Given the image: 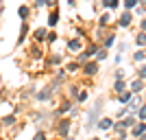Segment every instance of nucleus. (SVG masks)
Here are the masks:
<instances>
[{
	"mask_svg": "<svg viewBox=\"0 0 146 140\" xmlns=\"http://www.w3.org/2000/svg\"><path fill=\"white\" fill-rule=\"evenodd\" d=\"M52 94H55V88H52V83H48V85H44L39 92H35V101L37 103H48L52 98Z\"/></svg>",
	"mask_w": 146,
	"mask_h": 140,
	"instance_id": "obj_1",
	"label": "nucleus"
},
{
	"mask_svg": "<svg viewBox=\"0 0 146 140\" xmlns=\"http://www.w3.org/2000/svg\"><path fill=\"white\" fill-rule=\"evenodd\" d=\"M55 129L57 134L61 136V138H66L68 134H70V129H72V118L68 116V118H59V121L55 123Z\"/></svg>",
	"mask_w": 146,
	"mask_h": 140,
	"instance_id": "obj_2",
	"label": "nucleus"
},
{
	"mask_svg": "<svg viewBox=\"0 0 146 140\" xmlns=\"http://www.w3.org/2000/svg\"><path fill=\"white\" fill-rule=\"evenodd\" d=\"M100 105H103V101H98L96 105H94V110L87 114V123H85V129H92L94 125H96V118H98V112H100Z\"/></svg>",
	"mask_w": 146,
	"mask_h": 140,
	"instance_id": "obj_3",
	"label": "nucleus"
},
{
	"mask_svg": "<svg viewBox=\"0 0 146 140\" xmlns=\"http://www.w3.org/2000/svg\"><path fill=\"white\" fill-rule=\"evenodd\" d=\"M81 70H83V74H87V77H94V74L98 72V61H85V64H81Z\"/></svg>",
	"mask_w": 146,
	"mask_h": 140,
	"instance_id": "obj_4",
	"label": "nucleus"
},
{
	"mask_svg": "<svg viewBox=\"0 0 146 140\" xmlns=\"http://www.w3.org/2000/svg\"><path fill=\"white\" fill-rule=\"evenodd\" d=\"M46 35H48V29H46V26L33 31V40H35V42H46Z\"/></svg>",
	"mask_w": 146,
	"mask_h": 140,
	"instance_id": "obj_5",
	"label": "nucleus"
},
{
	"mask_svg": "<svg viewBox=\"0 0 146 140\" xmlns=\"http://www.w3.org/2000/svg\"><path fill=\"white\" fill-rule=\"evenodd\" d=\"M68 50H72V53H76V50L83 48V42H81V37H74V40H68Z\"/></svg>",
	"mask_w": 146,
	"mask_h": 140,
	"instance_id": "obj_6",
	"label": "nucleus"
},
{
	"mask_svg": "<svg viewBox=\"0 0 146 140\" xmlns=\"http://www.w3.org/2000/svg\"><path fill=\"white\" fill-rule=\"evenodd\" d=\"M96 127L103 129V131H105V129H111V127H113V121H111V118H98V121H96Z\"/></svg>",
	"mask_w": 146,
	"mask_h": 140,
	"instance_id": "obj_7",
	"label": "nucleus"
},
{
	"mask_svg": "<svg viewBox=\"0 0 146 140\" xmlns=\"http://www.w3.org/2000/svg\"><path fill=\"white\" fill-rule=\"evenodd\" d=\"M29 57H31V59H42L44 53H42V48H39V46H35V44H33V46L29 48Z\"/></svg>",
	"mask_w": 146,
	"mask_h": 140,
	"instance_id": "obj_8",
	"label": "nucleus"
},
{
	"mask_svg": "<svg viewBox=\"0 0 146 140\" xmlns=\"http://www.w3.org/2000/svg\"><path fill=\"white\" fill-rule=\"evenodd\" d=\"M131 134H133L135 138H140L142 134H146V123H137V125H133V129H131Z\"/></svg>",
	"mask_w": 146,
	"mask_h": 140,
	"instance_id": "obj_9",
	"label": "nucleus"
},
{
	"mask_svg": "<svg viewBox=\"0 0 146 140\" xmlns=\"http://www.w3.org/2000/svg\"><path fill=\"white\" fill-rule=\"evenodd\" d=\"M129 88H131V92H133V94L142 92V90H144V79H135V81H131V85H129Z\"/></svg>",
	"mask_w": 146,
	"mask_h": 140,
	"instance_id": "obj_10",
	"label": "nucleus"
},
{
	"mask_svg": "<svg viewBox=\"0 0 146 140\" xmlns=\"http://www.w3.org/2000/svg\"><path fill=\"white\" fill-rule=\"evenodd\" d=\"M70 107H72V103H70V101H63V103H61L59 107H57V110H55V116L68 114V112H70Z\"/></svg>",
	"mask_w": 146,
	"mask_h": 140,
	"instance_id": "obj_11",
	"label": "nucleus"
},
{
	"mask_svg": "<svg viewBox=\"0 0 146 140\" xmlns=\"http://www.w3.org/2000/svg\"><path fill=\"white\" fill-rule=\"evenodd\" d=\"M46 22H48V26H55L57 22H59V11H57V9H52V11L48 13V18H46Z\"/></svg>",
	"mask_w": 146,
	"mask_h": 140,
	"instance_id": "obj_12",
	"label": "nucleus"
},
{
	"mask_svg": "<svg viewBox=\"0 0 146 140\" xmlns=\"http://www.w3.org/2000/svg\"><path fill=\"white\" fill-rule=\"evenodd\" d=\"M29 24L26 22H22V29H20V35H18V44H24V40H26V35H29Z\"/></svg>",
	"mask_w": 146,
	"mask_h": 140,
	"instance_id": "obj_13",
	"label": "nucleus"
},
{
	"mask_svg": "<svg viewBox=\"0 0 146 140\" xmlns=\"http://www.w3.org/2000/svg\"><path fill=\"white\" fill-rule=\"evenodd\" d=\"M18 15L20 18H22V22H26V20H29V15H31V7H26V5H22L18 9Z\"/></svg>",
	"mask_w": 146,
	"mask_h": 140,
	"instance_id": "obj_14",
	"label": "nucleus"
},
{
	"mask_svg": "<svg viewBox=\"0 0 146 140\" xmlns=\"http://www.w3.org/2000/svg\"><path fill=\"white\" fill-rule=\"evenodd\" d=\"M68 74H72V72H76V70H81V64L79 61H70V64H66V68H63Z\"/></svg>",
	"mask_w": 146,
	"mask_h": 140,
	"instance_id": "obj_15",
	"label": "nucleus"
},
{
	"mask_svg": "<svg viewBox=\"0 0 146 140\" xmlns=\"http://www.w3.org/2000/svg\"><path fill=\"white\" fill-rule=\"evenodd\" d=\"M15 123H18L15 114H9V116H5V118H2V127H13Z\"/></svg>",
	"mask_w": 146,
	"mask_h": 140,
	"instance_id": "obj_16",
	"label": "nucleus"
},
{
	"mask_svg": "<svg viewBox=\"0 0 146 140\" xmlns=\"http://www.w3.org/2000/svg\"><path fill=\"white\" fill-rule=\"evenodd\" d=\"M131 20H133V15H131L129 11H124L120 15V26H129V24H131Z\"/></svg>",
	"mask_w": 146,
	"mask_h": 140,
	"instance_id": "obj_17",
	"label": "nucleus"
},
{
	"mask_svg": "<svg viewBox=\"0 0 146 140\" xmlns=\"http://www.w3.org/2000/svg\"><path fill=\"white\" fill-rule=\"evenodd\" d=\"M118 125H120V127H124V129H131V127H133V125H135V118H133V116H129V118H124V121H120V123H118Z\"/></svg>",
	"mask_w": 146,
	"mask_h": 140,
	"instance_id": "obj_18",
	"label": "nucleus"
},
{
	"mask_svg": "<svg viewBox=\"0 0 146 140\" xmlns=\"http://www.w3.org/2000/svg\"><path fill=\"white\" fill-rule=\"evenodd\" d=\"M140 98H137V96H131V101H129V107H131V112H137V110H140Z\"/></svg>",
	"mask_w": 146,
	"mask_h": 140,
	"instance_id": "obj_19",
	"label": "nucleus"
},
{
	"mask_svg": "<svg viewBox=\"0 0 146 140\" xmlns=\"http://www.w3.org/2000/svg\"><path fill=\"white\" fill-rule=\"evenodd\" d=\"M113 90H116L118 94H120V92H124V90H127V83H124L122 79H116V83H113Z\"/></svg>",
	"mask_w": 146,
	"mask_h": 140,
	"instance_id": "obj_20",
	"label": "nucleus"
},
{
	"mask_svg": "<svg viewBox=\"0 0 146 140\" xmlns=\"http://www.w3.org/2000/svg\"><path fill=\"white\" fill-rule=\"evenodd\" d=\"M131 96H133V92H131V90L120 92V103H129V101H131Z\"/></svg>",
	"mask_w": 146,
	"mask_h": 140,
	"instance_id": "obj_21",
	"label": "nucleus"
},
{
	"mask_svg": "<svg viewBox=\"0 0 146 140\" xmlns=\"http://www.w3.org/2000/svg\"><path fill=\"white\" fill-rule=\"evenodd\" d=\"M103 59H107V48H105V46L96 50V61H103Z\"/></svg>",
	"mask_w": 146,
	"mask_h": 140,
	"instance_id": "obj_22",
	"label": "nucleus"
},
{
	"mask_svg": "<svg viewBox=\"0 0 146 140\" xmlns=\"http://www.w3.org/2000/svg\"><path fill=\"white\" fill-rule=\"evenodd\" d=\"M109 22H111V15H109V13H103L100 20H98V24H100V26H107Z\"/></svg>",
	"mask_w": 146,
	"mask_h": 140,
	"instance_id": "obj_23",
	"label": "nucleus"
},
{
	"mask_svg": "<svg viewBox=\"0 0 146 140\" xmlns=\"http://www.w3.org/2000/svg\"><path fill=\"white\" fill-rule=\"evenodd\" d=\"M31 140H48V136H46V131H44V129H39V131H35V136H33Z\"/></svg>",
	"mask_w": 146,
	"mask_h": 140,
	"instance_id": "obj_24",
	"label": "nucleus"
},
{
	"mask_svg": "<svg viewBox=\"0 0 146 140\" xmlns=\"http://www.w3.org/2000/svg\"><path fill=\"white\" fill-rule=\"evenodd\" d=\"M68 92H70V96L76 98V96H79V92H81V88H79V85H68Z\"/></svg>",
	"mask_w": 146,
	"mask_h": 140,
	"instance_id": "obj_25",
	"label": "nucleus"
},
{
	"mask_svg": "<svg viewBox=\"0 0 146 140\" xmlns=\"http://www.w3.org/2000/svg\"><path fill=\"white\" fill-rule=\"evenodd\" d=\"M135 44L137 46H146V33H140V35L135 37Z\"/></svg>",
	"mask_w": 146,
	"mask_h": 140,
	"instance_id": "obj_26",
	"label": "nucleus"
},
{
	"mask_svg": "<svg viewBox=\"0 0 146 140\" xmlns=\"http://www.w3.org/2000/svg\"><path fill=\"white\" fill-rule=\"evenodd\" d=\"M57 35H59V33H55V31H48V35H46V42H48V44L57 42Z\"/></svg>",
	"mask_w": 146,
	"mask_h": 140,
	"instance_id": "obj_27",
	"label": "nucleus"
},
{
	"mask_svg": "<svg viewBox=\"0 0 146 140\" xmlns=\"http://www.w3.org/2000/svg\"><path fill=\"white\" fill-rule=\"evenodd\" d=\"M87 96H90V94H87V90H81V92H79V96H76V101H79V103H85Z\"/></svg>",
	"mask_w": 146,
	"mask_h": 140,
	"instance_id": "obj_28",
	"label": "nucleus"
},
{
	"mask_svg": "<svg viewBox=\"0 0 146 140\" xmlns=\"http://www.w3.org/2000/svg\"><path fill=\"white\" fill-rule=\"evenodd\" d=\"M144 59H146V53H144V50H137V53L133 55V61H144Z\"/></svg>",
	"mask_w": 146,
	"mask_h": 140,
	"instance_id": "obj_29",
	"label": "nucleus"
},
{
	"mask_svg": "<svg viewBox=\"0 0 146 140\" xmlns=\"http://www.w3.org/2000/svg\"><path fill=\"white\" fill-rule=\"evenodd\" d=\"M103 5L107 7V9H116V7H118V0H103Z\"/></svg>",
	"mask_w": 146,
	"mask_h": 140,
	"instance_id": "obj_30",
	"label": "nucleus"
},
{
	"mask_svg": "<svg viewBox=\"0 0 146 140\" xmlns=\"http://www.w3.org/2000/svg\"><path fill=\"white\" fill-rule=\"evenodd\" d=\"M113 42H116V35H107V37H105V48H107V46H111Z\"/></svg>",
	"mask_w": 146,
	"mask_h": 140,
	"instance_id": "obj_31",
	"label": "nucleus"
},
{
	"mask_svg": "<svg viewBox=\"0 0 146 140\" xmlns=\"http://www.w3.org/2000/svg\"><path fill=\"white\" fill-rule=\"evenodd\" d=\"M137 116H140L142 121L146 118V105H140V110H137Z\"/></svg>",
	"mask_w": 146,
	"mask_h": 140,
	"instance_id": "obj_32",
	"label": "nucleus"
},
{
	"mask_svg": "<svg viewBox=\"0 0 146 140\" xmlns=\"http://www.w3.org/2000/svg\"><path fill=\"white\" fill-rule=\"evenodd\" d=\"M135 5H137V0H124V7H127V9H133Z\"/></svg>",
	"mask_w": 146,
	"mask_h": 140,
	"instance_id": "obj_33",
	"label": "nucleus"
},
{
	"mask_svg": "<svg viewBox=\"0 0 146 140\" xmlns=\"http://www.w3.org/2000/svg\"><path fill=\"white\" fill-rule=\"evenodd\" d=\"M57 2H59V0H44V5H46V7H52V9L57 7Z\"/></svg>",
	"mask_w": 146,
	"mask_h": 140,
	"instance_id": "obj_34",
	"label": "nucleus"
},
{
	"mask_svg": "<svg viewBox=\"0 0 146 140\" xmlns=\"http://www.w3.org/2000/svg\"><path fill=\"white\" fill-rule=\"evenodd\" d=\"M33 7H35V9H42V7H46V5H44V0H35Z\"/></svg>",
	"mask_w": 146,
	"mask_h": 140,
	"instance_id": "obj_35",
	"label": "nucleus"
},
{
	"mask_svg": "<svg viewBox=\"0 0 146 140\" xmlns=\"http://www.w3.org/2000/svg\"><path fill=\"white\" fill-rule=\"evenodd\" d=\"M140 79H146V64L140 68Z\"/></svg>",
	"mask_w": 146,
	"mask_h": 140,
	"instance_id": "obj_36",
	"label": "nucleus"
},
{
	"mask_svg": "<svg viewBox=\"0 0 146 140\" xmlns=\"http://www.w3.org/2000/svg\"><path fill=\"white\" fill-rule=\"evenodd\" d=\"M142 29H144V31H146V20H142Z\"/></svg>",
	"mask_w": 146,
	"mask_h": 140,
	"instance_id": "obj_37",
	"label": "nucleus"
},
{
	"mask_svg": "<svg viewBox=\"0 0 146 140\" xmlns=\"http://www.w3.org/2000/svg\"><path fill=\"white\" fill-rule=\"evenodd\" d=\"M140 140H146V134H142V136H140Z\"/></svg>",
	"mask_w": 146,
	"mask_h": 140,
	"instance_id": "obj_38",
	"label": "nucleus"
},
{
	"mask_svg": "<svg viewBox=\"0 0 146 140\" xmlns=\"http://www.w3.org/2000/svg\"><path fill=\"white\" fill-rule=\"evenodd\" d=\"M137 2H142V5H146V0H137Z\"/></svg>",
	"mask_w": 146,
	"mask_h": 140,
	"instance_id": "obj_39",
	"label": "nucleus"
},
{
	"mask_svg": "<svg viewBox=\"0 0 146 140\" xmlns=\"http://www.w3.org/2000/svg\"><path fill=\"white\" fill-rule=\"evenodd\" d=\"M90 140H100V138H90Z\"/></svg>",
	"mask_w": 146,
	"mask_h": 140,
	"instance_id": "obj_40",
	"label": "nucleus"
},
{
	"mask_svg": "<svg viewBox=\"0 0 146 140\" xmlns=\"http://www.w3.org/2000/svg\"><path fill=\"white\" fill-rule=\"evenodd\" d=\"M0 129H2V121H0Z\"/></svg>",
	"mask_w": 146,
	"mask_h": 140,
	"instance_id": "obj_41",
	"label": "nucleus"
},
{
	"mask_svg": "<svg viewBox=\"0 0 146 140\" xmlns=\"http://www.w3.org/2000/svg\"><path fill=\"white\" fill-rule=\"evenodd\" d=\"M0 140H5V138H0Z\"/></svg>",
	"mask_w": 146,
	"mask_h": 140,
	"instance_id": "obj_42",
	"label": "nucleus"
}]
</instances>
